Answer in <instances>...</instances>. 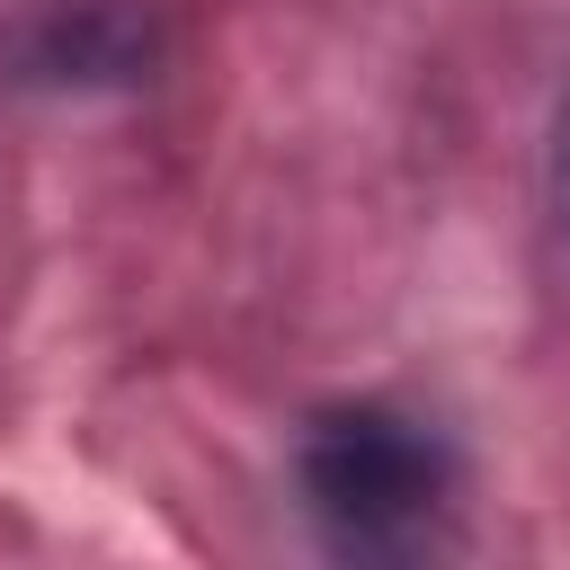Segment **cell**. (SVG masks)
<instances>
[{"label":"cell","instance_id":"cell-1","mask_svg":"<svg viewBox=\"0 0 570 570\" xmlns=\"http://www.w3.org/2000/svg\"><path fill=\"white\" fill-rule=\"evenodd\" d=\"M294 481L338 570H445L454 561V463L419 419L383 401H338L303 428Z\"/></svg>","mask_w":570,"mask_h":570},{"label":"cell","instance_id":"cell-2","mask_svg":"<svg viewBox=\"0 0 570 570\" xmlns=\"http://www.w3.org/2000/svg\"><path fill=\"white\" fill-rule=\"evenodd\" d=\"M142 53H151V36L116 0H71L36 36V71H53V80H134Z\"/></svg>","mask_w":570,"mask_h":570},{"label":"cell","instance_id":"cell-3","mask_svg":"<svg viewBox=\"0 0 570 570\" xmlns=\"http://www.w3.org/2000/svg\"><path fill=\"white\" fill-rule=\"evenodd\" d=\"M561 187H570V125H561Z\"/></svg>","mask_w":570,"mask_h":570}]
</instances>
